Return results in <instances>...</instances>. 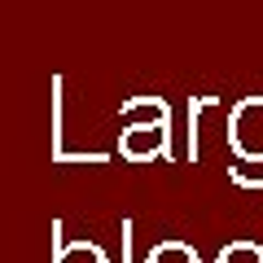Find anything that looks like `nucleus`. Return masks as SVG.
<instances>
[{
    "instance_id": "1",
    "label": "nucleus",
    "mask_w": 263,
    "mask_h": 263,
    "mask_svg": "<svg viewBox=\"0 0 263 263\" xmlns=\"http://www.w3.org/2000/svg\"><path fill=\"white\" fill-rule=\"evenodd\" d=\"M233 145L241 158H263V101H241L233 110Z\"/></svg>"
},
{
    "instance_id": "2",
    "label": "nucleus",
    "mask_w": 263,
    "mask_h": 263,
    "mask_svg": "<svg viewBox=\"0 0 263 263\" xmlns=\"http://www.w3.org/2000/svg\"><path fill=\"white\" fill-rule=\"evenodd\" d=\"M145 263H197V250L193 246H184V241H162V246H154L149 250V259Z\"/></svg>"
},
{
    "instance_id": "3",
    "label": "nucleus",
    "mask_w": 263,
    "mask_h": 263,
    "mask_svg": "<svg viewBox=\"0 0 263 263\" xmlns=\"http://www.w3.org/2000/svg\"><path fill=\"white\" fill-rule=\"evenodd\" d=\"M219 263H263V246L259 241H233L219 250Z\"/></svg>"
}]
</instances>
